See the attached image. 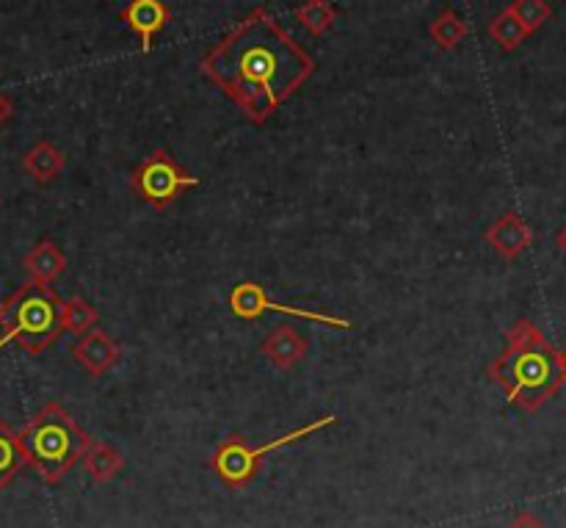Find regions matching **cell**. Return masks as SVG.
<instances>
[{
	"label": "cell",
	"instance_id": "obj_10",
	"mask_svg": "<svg viewBox=\"0 0 566 528\" xmlns=\"http://www.w3.org/2000/svg\"><path fill=\"white\" fill-rule=\"evenodd\" d=\"M484 238L503 260H517L520 255L534 244V230H531V225L523 216L509 210V214L497 216V219L486 227Z\"/></svg>",
	"mask_w": 566,
	"mask_h": 528
},
{
	"label": "cell",
	"instance_id": "obj_1",
	"mask_svg": "<svg viewBox=\"0 0 566 528\" xmlns=\"http://www.w3.org/2000/svg\"><path fill=\"white\" fill-rule=\"evenodd\" d=\"M199 72L263 125L315 75V59L258 6L202 55Z\"/></svg>",
	"mask_w": 566,
	"mask_h": 528
},
{
	"label": "cell",
	"instance_id": "obj_25",
	"mask_svg": "<svg viewBox=\"0 0 566 528\" xmlns=\"http://www.w3.org/2000/svg\"><path fill=\"white\" fill-rule=\"evenodd\" d=\"M0 203H3V199H0Z\"/></svg>",
	"mask_w": 566,
	"mask_h": 528
},
{
	"label": "cell",
	"instance_id": "obj_14",
	"mask_svg": "<svg viewBox=\"0 0 566 528\" xmlns=\"http://www.w3.org/2000/svg\"><path fill=\"white\" fill-rule=\"evenodd\" d=\"M122 468H125V457L111 443L94 441L88 454L83 457V470H86L94 485H108L111 479L122 474Z\"/></svg>",
	"mask_w": 566,
	"mask_h": 528
},
{
	"label": "cell",
	"instance_id": "obj_21",
	"mask_svg": "<svg viewBox=\"0 0 566 528\" xmlns=\"http://www.w3.org/2000/svg\"><path fill=\"white\" fill-rule=\"evenodd\" d=\"M506 528H547V526L542 524V520L536 518L531 509H520V513L512 518V524H509Z\"/></svg>",
	"mask_w": 566,
	"mask_h": 528
},
{
	"label": "cell",
	"instance_id": "obj_2",
	"mask_svg": "<svg viewBox=\"0 0 566 528\" xmlns=\"http://www.w3.org/2000/svg\"><path fill=\"white\" fill-rule=\"evenodd\" d=\"M486 376L501 387L509 404L528 415L539 413L564 385L562 358L531 319L512 324L506 349L492 360Z\"/></svg>",
	"mask_w": 566,
	"mask_h": 528
},
{
	"label": "cell",
	"instance_id": "obj_16",
	"mask_svg": "<svg viewBox=\"0 0 566 528\" xmlns=\"http://www.w3.org/2000/svg\"><path fill=\"white\" fill-rule=\"evenodd\" d=\"M429 37L440 50H453L464 42V37H468V22H464V17L457 14L453 9H446L429 25Z\"/></svg>",
	"mask_w": 566,
	"mask_h": 528
},
{
	"label": "cell",
	"instance_id": "obj_8",
	"mask_svg": "<svg viewBox=\"0 0 566 528\" xmlns=\"http://www.w3.org/2000/svg\"><path fill=\"white\" fill-rule=\"evenodd\" d=\"M122 22L142 39V50L149 53L155 48V37L169 25L171 9L164 0H130L125 9L119 11Z\"/></svg>",
	"mask_w": 566,
	"mask_h": 528
},
{
	"label": "cell",
	"instance_id": "obj_22",
	"mask_svg": "<svg viewBox=\"0 0 566 528\" xmlns=\"http://www.w3.org/2000/svg\"><path fill=\"white\" fill-rule=\"evenodd\" d=\"M11 116H14V103H11L9 94H6L3 89H0V127L9 125Z\"/></svg>",
	"mask_w": 566,
	"mask_h": 528
},
{
	"label": "cell",
	"instance_id": "obj_19",
	"mask_svg": "<svg viewBox=\"0 0 566 528\" xmlns=\"http://www.w3.org/2000/svg\"><path fill=\"white\" fill-rule=\"evenodd\" d=\"M296 20L307 28V33L313 37H324L337 20V9L329 0H304L296 9Z\"/></svg>",
	"mask_w": 566,
	"mask_h": 528
},
{
	"label": "cell",
	"instance_id": "obj_11",
	"mask_svg": "<svg viewBox=\"0 0 566 528\" xmlns=\"http://www.w3.org/2000/svg\"><path fill=\"white\" fill-rule=\"evenodd\" d=\"M260 352H263V358L269 360L274 369L291 371L307 358L310 341L296 330V327L280 324L269 332V338H265L263 343H260Z\"/></svg>",
	"mask_w": 566,
	"mask_h": 528
},
{
	"label": "cell",
	"instance_id": "obj_9",
	"mask_svg": "<svg viewBox=\"0 0 566 528\" xmlns=\"http://www.w3.org/2000/svg\"><path fill=\"white\" fill-rule=\"evenodd\" d=\"M72 358H75V363L81 365L88 376L97 380V376H105L116 363H119L122 349L108 332L94 327L92 332H86V335L72 346Z\"/></svg>",
	"mask_w": 566,
	"mask_h": 528
},
{
	"label": "cell",
	"instance_id": "obj_7",
	"mask_svg": "<svg viewBox=\"0 0 566 528\" xmlns=\"http://www.w3.org/2000/svg\"><path fill=\"white\" fill-rule=\"evenodd\" d=\"M230 310L243 321H254L263 313H276V315H296L304 321H318V324L332 327V330H352V321L337 319L332 313H321V310H307V308H291V304H280L265 293L263 286L258 282H238L230 293Z\"/></svg>",
	"mask_w": 566,
	"mask_h": 528
},
{
	"label": "cell",
	"instance_id": "obj_17",
	"mask_svg": "<svg viewBox=\"0 0 566 528\" xmlns=\"http://www.w3.org/2000/svg\"><path fill=\"white\" fill-rule=\"evenodd\" d=\"M490 37L501 44L503 53H514V50H517L520 44L531 37V33H528V28H525L523 22L514 17L512 9H503L501 14L490 22Z\"/></svg>",
	"mask_w": 566,
	"mask_h": 528
},
{
	"label": "cell",
	"instance_id": "obj_24",
	"mask_svg": "<svg viewBox=\"0 0 566 528\" xmlns=\"http://www.w3.org/2000/svg\"><path fill=\"white\" fill-rule=\"evenodd\" d=\"M558 358H562V374H564V382H566V349L562 354H558Z\"/></svg>",
	"mask_w": 566,
	"mask_h": 528
},
{
	"label": "cell",
	"instance_id": "obj_3",
	"mask_svg": "<svg viewBox=\"0 0 566 528\" xmlns=\"http://www.w3.org/2000/svg\"><path fill=\"white\" fill-rule=\"evenodd\" d=\"M20 443L39 479L59 485L77 463H83L94 437L86 435L59 402H48L22 426Z\"/></svg>",
	"mask_w": 566,
	"mask_h": 528
},
{
	"label": "cell",
	"instance_id": "obj_20",
	"mask_svg": "<svg viewBox=\"0 0 566 528\" xmlns=\"http://www.w3.org/2000/svg\"><path fill=\"white\" fill-rule=\"evenodd\" d=\"M509 9L514 11L520 22L528 28V33H536L553 20V6L547 0H512Z\"/></svg>",
	"mask_w": 566,
	"mask_h": 528
},
{
	"label": "cell",
	"instance_id": "obj_5",
	"mask_svg": "<svg viewBox=\"0 0 566 528\" xmlns=\"http://www.w3.org/2000/svg\"><path fill=\"white\" fill-rule=\"evenodd\" d=\"M337 424V415H321V418L310 421L307 426H298V429L287 432V435L271 437L263 446H252L249 441H243L241 435H230L216 446L213 457H210V470L219 476V482L230 490H243L254 482V476L260 474V465L269 454L280 452V448L293 446V443L307 441L315 432L326 429V426Z\"/></svg>",
	"mask_w": 566,
	"mask_h": 528
},
{
	"label": "cell",
	"instance_id": "obj_12",
	"mask_svg": "<svg viewBox=\"0 0 566 528\" xmlns=\"http://www.w3.org/2000/svg\"><path fill=\"white\" fill-rule=\"evenodd\" d=\"M22 269H25V275L31 277L33 282L50 286V282L59 280L66 271V255L61 252L50 238H42V241L22 258Z\"/></svg>",
	"mask_w": 566,
	"mask_h": 528
},
{
	"label": "cell",
	"instance_id": "obj_23",
	"mask_svg": "<svg viewBox=\"0 0 566 528\" xmlns=\"http://www.w3.org/2000/svg\"><path fill=\"white\" fill-rule=\"evenodd\" d=\"M556 244H558V249H562V252L566 255V225L556 232Z\"/></svg>",
	"mask_w": 566,
	"mask_h": 528
},
{
	"label": "cell",
	"instance_id": "obj_13",
	"mask_svg": "<svg viewBox=\"0 0 566 528\" xmlns=\"http://www.w3.org/2000/svg\"><path fill=\"white\" fill-rule=\"evenodd\" d=\"M66 155L53 142H36L22 155V169L36 183H53L64 172Z\"/></svg>",
	"mask_w": 566,
	"mask_h": 528
},
{
	"label": "cell",
	"instance_id": "obj_4",
	"mask_svg": "<svg viewBox=\"0 0 566 528\" xmlns=\"http://www.w3.org/2000/svg\"><path fill=\"white\" fill-rule=\"evenodd\" d=\"M61 308H64V302L50 286L33 280L22 282L0 304V327H3L0 349L17 343L28 354H42L64 332Z\"/></svg>",
	"mask_w": 566,
	"mask_h": 528
},
{
	"label": "cell",
	"instance_id": "obj_18",
	"mask_svg": "<svg viewBox=\"0 0 566 528\" xmlns=\"http://www.w3.org/2000/svg\"><path fill=\"white\" fill-rule=\"evenodd\" d=\"M61 321H64V332H72V335L83 338L86 332H92L97 327L99 313L81 297L66 299L64 308H61Z\"/></svg>",
	"mask_w": 566,
	"mask_h": 528
},
{
	"label": "cell",
	"instance_id": "obj_15",
	"mask_svg": "<svg viewBox=\"0 0 566 528\" xmlns=\"http://www.w3.org/2000/svg\"><path fill=\"white\" fill-rule=\"evenodd\" d=\"M25 465L28 459L25 452H22L20 432L9 429V424L0 421V490H6Z\"/></svg>",
	"mask_w": 566,
	"mask_h": 528
},
{
	"label": "cell",
	"instance_id": "obj_6",
	"mask_svg": "<svg viewBox=\"0 0 566 528\" xmlns=\"http://www.w3.org/2000/svg\"><path fill=\"white\" fill-rule=\"evenodd\" d=\"M127 183H130V188L144 203L153 205L155 210H166L182 197V191L199 186V177L182 169L175 161V155L166 153V149H153L130 172Z\"/></svg>",
	"mask_w": 566,
	"mask_h": 528
}]
</instances>
